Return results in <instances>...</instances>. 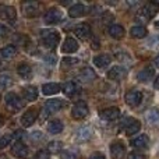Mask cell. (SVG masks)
<instances>
[{
  "instance_id": "cell-1",
  "label": "cell",
  "mask_w": 159,
  "mask_h": 159,
  "mask_svg": "<svg viewBox=\"0 0 159 159\" xmlns=\"http://www.w3.org/2000/svg\"><path fill=\"white\" fill-rule=\"evenodd\" d=\"M39 36H41L42 43H43L46 48H49V49L56 48V45H57L59 41H60L59 32L55 30H42L41 34H39Z\"/></svg>"
},
{
  "instance_id": "cell-2",
  "label": "cell",
  "mask_w": 159,
  "mask_h": 159,
  "mask_svg": "<svg viewBox=\"0 0 159 159\" xmlns=\"http://www.w3.org/2000/svg\"><path fill=\"white\" fill-rule=\"evenodd\" d=\"M4 101H6V107H7L11 113H16V112H18V110H21L22 107H24V102H22L21 98L14 92L6 93Z\"/></svg>"
},
{
  "instance_id": "cell-3",
  "label": "cell",
  "mask_w": 159,
  "mask_h": 159,
  "mask_svg": "<svg viewBox=\"0 0 159 159\" xmlns=\"http://www.w3.org/2000/svg\"><path fill=\"white\" fill-rule=\"evenodd\" d=\"M88 115H89V107H88V105L85 103L84 101L75 102L71 109V117L75 119V120H82V119H85Z\"/></svg>"
},
{
  "instance_id": "cell-4",
  "label": "cell",
  "mask_w": 159,
  "mask_h": 159,
  "mask_svg": "<svg viewBox=\"0 0 159 159\" xmlns=\"http://www.w3.org/2000/svg\"><path fill=\"white\" fill-rule=\"evenodd\" d=\"M66 106V102L61 101V99H50V101H48L46 103H45V107H43V116L42 117H46L48 115H50V113H56L59 112L60 109H63V107Z\"/></svg>"
},
{
  "instance_id": "cell-5",
  "label": "cell",
  "mask_w": 159,
  "mask_h": 159,
  "mask_svg": "<svg viewBox=\"0 0 159 159\" xmlns=\"http://www.w3.org/2000/svg\"><path fill=\"white\" fill-rule=\"evenodd\" d=\"M63 20V11L57 7H52L46 11L45 14V22L49 25H55V24H59V22Z\"/></svg>"
},
{
  "instance_id": "cell-6",
  "label": "cell",
  "mask_w": 159,
  "mask_h": 159,
  "mask_svg": "<svg viewBox=\"0 0 159 159\" xmlns=\"http://www.w3.org/2000/svg\"><path fill=\"white\" fill-rule=\"evenodd\" d=\"M124 101H126V103L131 107L138 106V105L143 102V92L138 89L129 91V92L126 93V96H124Z\"/></svg>"
},
{
  "instance_id": "cell-7",
  "label": "cell",
  "mask_w": 159,
  "mask_h": 159,
  "mask_svg": "<svg viewBox=\"0 0 159 159\" xmlns=\"http://www.w3.org/2000/svg\"><path fill=\"white\" fill-rule=\"evenodd\" d=\"M11 154L17 158L25 159L28 158V154H30V149H28L27 145H24V143L20 140H16V143L11 145Z\"/></svg>"
},
{
  "instance_id": "cell-8",
  "label": "cell",
  "mask_w": 159,
  "mask_h": 159,
  "mask_svg": "<svg viewBox=\"0 0 159 159\" xmlns=\"http://www.w3.org/2000/svg\"><path fill=\"white\" fill-rule=\"evenodd\" d=\"M158 11H159V6H158L155 2L147 3V4L144 6L143 8H141L140 17H141L143 20H151L152 17H155V14H157Z\"/></svg>"
},
{
  "instance_id": "cell-9",
  "label": "cell",
  "mask_w": 159,
  "mask_h": 159,
  "mask_svg": "<svg viewBox=\"0 0 159 159\" xmlns=\"http://www.w3.org/2000/svg\"><path fill=\"white\" fill-rule=\"evenodd\" d=\"M36 119H38V110L35 107H31L21 116V124L24 127H31L36 121Z\"/></svg>"
},
{
  "instance_id": "cell-10",
  "label": "cell",
  "mask_w": 159,
  "mask_h": 159,
  "mask_svg": "<svg viewBox=\"0 0 159 159\" xmlns=\"http://www.w3.org/2000/svg\"><path fill=\"white\" fill-rule=\"evenodd\" d=\"M21 10H22V14H24L25 17L31 18V17L38 16V13H39V4L36 2H25V3H22Z\"/></svg>"
},
{
  "instance_id": "cell-11",
  "label": "cell",
  "mask_w": 159,
  "mask_h": 159,
  "mask_svg": "<svg viewBox=\"0 0 159 159\" xmlns=\"http://www.w3.org/2000/svg\"><path fill=\"white\" fill-rule=\"evenodd\" d=\"M110 157L113 159H124L126 157V147L120 141H115L110 145Z\"/></svg>"
},
{
  "instance_id": "cell-12",
  "label": "cell",
  "mask_w": 159,
  "mask_h": 159,
  "mask_svg": "<svg viewBox=\"0 0 159 159\" xmlns=\"http://www.w3.org/2000/svg\"><path fill=\"white\" fill-rule=\"evenodd\" d=\"M17 17V11L13 6L0 4V18L6 21H14Z\"/></svg>"
},
{
  "instance_id": "cell-13",
  "label": "cell",
  "mask_w": 159,
  "mask_h": 159,
  "mask_svg": "<svg viewBox=\"0 0 159 159\" xmlns=\"http://www.w3.org/2000/svg\"><path fill=\"white\" fill-rule=\"evenodd\" d=\"M80 45H78V41L73 36H67L64 39L63 45H61V52L63 53H75L78 50Z\"/></svg>"
},
{
  "instance_id": "cell-14",
  "label": "cell",
  "mask_w": 159,
  "mask_h": 159,
  "mask_svg": "<svg viewBox=\"0 0 159 159\" xmlns=\"http://www.w3.org/2000/svg\"><path fill=\"white\" fill-rule=\"evenodd\" d=\"M92 134H93V131L89 126H82L75 133V140L78 143H87V141H89L92 138Z\"/></svg>"
},
{
  "instance_id": "cell-15",
  "label": "cell",
  "mask_w": 159,
  "mask_h": 159,
  "mask_svg": "<svg viewBox=\"0 0 159 159\" xmlns=\"http://www.w3.org/2000/svg\"><path fill=\"white\" fill-rule=\"evenodd\" d=\"M120 116V109L119 107H106V109H103L101 112V119L105 121H113L116 120V119Z\"/></svg>"
},
{
  "instance_id": "cell-16",
  "label": "cell",
  "mask_w": 159,
  "mask_h": 159,
  "mask_svg": "<svg viewBox=\"0 0 159 159\" xmlns=\"http://www.w3.org/2000/svg\"><path fill=\"white\" fill-rule=\"evenodd\" d=\"M88 13V7L85 4H81V3H77V4H73L71 7L69 8V14L73 18H80V17L85 16Z\"/></svg>"
},
{
  "instance_id": "cell-17",
  "label": "cell",
  "mask_w": 159,
  "mask_h": 159,
  "mask_svg": "<svg viewBox=\"0 0 159 159\" xmlns=\"http://www.w3.org/2000/svg\"><path fill=\"white\" fill-rule=\"evenodd\" d=\"M131 145L137 149H147L149 145V138L147 134H140L131 140Z\"/></svg>"
},
{
  "instance_id": "cell-18",
  "label": "cell",
  "mask_w": 159,
  "mask_h": 159,
  "mask_svg": "<svg viewBox=\"0 0 159 159\" xmlns=\"http://www.w3.org/2000/svg\"><path fill=\"white\" fill-rule=\"evenodd\" d=\"M140 129H141V123L138 120H135V119H131V117L127 119L126 129H124V131H126L127 135L137 134V133L140 131Z\"/></svg>"
},
{
  "instance_id": "cell-19",
  "label": "cell",
  "mask_w": 159,
  "mask_h": 159,
  "mask_svg": "<svg viewBox=\"0 0 159 159\" xmlns=\"http://www.w3.org/2000/svg\"><path fill=\"white\" fill-rule=\"evenodd\" d=\"M124 75H126V70L120 66H115L107 71V78L113 80V81H120L124 78Z\"/></svg>"
},
{
  "instance_id": "cell-20",
  "label": "cell",
  "mask_w": 159,
  "mask_h": 159,
  "mask_svg": "<svg viewBox=\"0 0 159 159\" xmlns=\"http://www.w3.org/2000/svg\"><path fill=\"white\" fill-rule=\"evenodd\" d=\"M61 89V87L56 82H48V84H43L42 85V93L46 96H50V95H56L59 93Z\"/></svg>"
},
{
  "instance_id": "cell-21",
  "label": "cell",
  "mask_w": 159,
  "mask_h": 159,
  "mask_svg": "<svg viewBox=\"0 0 159 159\" xmlns=\"http://www.w3.org/2000/svg\"><path fill=\"white\" fill-rule=\"evenodd\" d=\"M93 66L95 67H99V69H105V67H107L110 64V61H112V57H110L109 55H98L93 57Z\"/></svg>"
},
{
  "instance_id": "cell-22",
  "label": "cell",
  "mask_w": 159,
  "mask_h": 159,
  "mask_svg": "<svg viewBox=\"0 0 159 159\" xmlns=\"http://www.w3.org/2000/svg\"><path fill=\"white\" fill-rule=\"evenodd\" d=\"M78 78L81 80L82 82H91L92 80L96 78V74L91 67H84V69L78 73Z\"/></svg>"
},
{
  "instance_id": "cell-23",
  "label": "cell",
  "mask_w": 159,
  "mask_h": 159,
  "mask_svg": "<svg viewBox=\"0 0 159 159\" xmlns=\"http://www.w3.org/2000/svg\"><path fill=\"white\" fill-rule=\"evenodd\" d=\"M107 32H109V35L112 36L113 39H121L124 36V34H126V31H124V28L121 27L120 24H113L109 27Z\"/></svg>"
},
{
  "instance_id": "cell-24",
  "label": "cell",
  "mask_w": 159,
  "mask_h": 159,
  "mask_svg": "<svg viewBox=\"0 0 159 159\" xmlns=\"http://www.w3.org/2000/svg\"><path fill=\"white\" fill-rule=\"evenodd\" d=\"M154 75H155V70L151 69V67H145V69H143L137 74V80L140 82H148V81H151V78Z\"/></svg>"
},
{
  "instance_id": "cell-25",
  "label": "cell",
  "mask_w": 159,
  "mask_h": 159,
  "mask_svg": "<svg viewBox=\"0 0 159 159\" xmlns=\"http://www.w3.org/2000/svg\"><path fill=\"white\" fill-rule=\"evenodd\" d=\"M63 92L66 93L67 96H74L75 93H78L80 92V87H78V84L77 82H74V81H69V82H66V84L63 85Z\"/></svg>"
},
{
  "instance_id": "cell-26",
  "label": "cell",
  "mask_w": 159,
  "mask_h": 159,
  "mask_svg": "<svg viewBox=\"0 0 159 159\" xmlns=\"http://www.w3.org/2000/svg\"><path fill=\"white\" fill-rule=\"evenodd\" d=\"M74 32H75V35H77L80 39H84V41L89 38L91 34H92V32H91V27H89L88 24H81V25H78V27L75 28Z\"/></svg>"
},
{
  "instance_id": "cell-27",
  "label": "cell",
  "mask_w": 159,
  "mask_h": 159,
  "mask_svg": "<svg viewBox=\"0 0 159 159\" xmlns=\"http://www.w3.org/2000/svg\"><path fill=\"white\" fill-rule=\"evenodd\" d=\"M16 55H17V48L14 46V45H7V46L0 49V56H2L4 60H10V59H13Z\"/></svg>"
},
{
  "instance_id": "cell-28",
  "label": "cell",
  "mask_w": 159,
  "mask_h": 159,
  "mask_svg": "<svg viewBox=\"0 0 159 159\" xmlns=\"http://www.w3.org/2000/svg\"><path fill=\"white\" fill-rule=\"evenodd\" d=\"M22 95H24L25 101L28 102H32L38 98V89H36L34 85H30V87H25L22 89Z\"/></svg>"
},
{
  "instance_id": "cell-29",
  "label": "cell",
  "mask_w": 159,
  "mask_h": 159,
  "mask_svg": "<svg viewBox=\"0 0 159 159\" xmlns=\"http://www.w3.org/2000/svg\"><path fill=\"white\" fill-rule=\"evenodd\" d=\"M17 74H18L21 78L27 80V78L31 77V74H32V69H31V66L28 63H20L18 67H17Z\"/></svg>"
},
{
  "instance_id": "cell-30",
  "label": "cell",
  "mask_w": 159,
  "mask_h": 159,
  "mask_svg": "<svg viewBox=\"0 0 159 159\" xmlns=\"http://www.w3.org/2000/svg\"><path fill=\"white\" fill-rule=\"evenodd\" d=\"M130 35H131L133 38L141 39L148 35V31H147V28L143 27V25H135V27H133L131 30H130Z\"/></svg>"
},
{
  "instance_id": "cell-31",
  "label": "cell",
  "mask_w": 159,
  "mask_h": 159,
  "mask_svg": "<svg viewBox=\"0 0 159 159\" xmlns=\"http://www.w3.org/2000/svg\"><path fill=\"white\" fill-rule=\"evenodd\" d=\"M63 129H64V126L60 120H52L48 124V131L50 134H59V133L63 131Z\"/></svg>"
},
{
  "instance_id": "cell-32",
  "label": "cell",
  "mask_w": 159,
  "mask_h": 159,
  "mask_svg": "<svg viewBox=\"0 0 159 159\" xmlns=\"http://www.w3.org/2000/svg\"><path fill=\"white\" fill-rule=\"evenodd\" d=\"M61 148H63V144H61L60 141H50V143L48 144L46 151L49 152V154H60Z\"/></svg>"
},
{
  "instance_id": "cell-33",
  "label": "cell",
  "mask_w": 159,
  "mask_h": 159,
  "mask_svg": "<svg viewBox=\"0 0 159 159\" xmlns=\"http://www.w3.org/2000/svg\"><path fill=\"white\" fill-rule=\"evenodd\" d=\"M145 117H147V120H148L149 124H158L159 123V112L157 109L148 110L147 115H145Z\"/></svg>"
},
{
  "instance_id": "cell-34",
  "label": "cell",
  "mask_w": 159,
  "mask_h": 159,
  "mask_svg": "<svg viewBox=\"0 0 159 159\" xmlns=\"http://www.w3.org/2000/svg\"><path fill=\"white\" fill-rule=\"evenodd\" d=\"M77 63H78V59H75V57H64L61 60V67L63 69H69V67L75 66Z\"/></svg>"
},
{
  "instance_id": "cell-35",
  "label": "cell",
  "mask_w": 159,
  "mask_h": 159,
  "mask_svg": "<svg viewBox=\"0 0 159 159\" xmlns=\"http://www.w3.org/2000/svg\"><path fill=\"white\" fill-rule=\"evenodd\" d=\"M78 152L75 149H67V151L60 152V158L61 159H77Z\"/></svg>"
},
{
  "instance_id": "cell-36",
  "label": "cell",
  "mask_w": 159,
  "mask_h": 159,
  "mask_svg": "<svg viewBox=\"0 0 159 159\" xmlns=\"http://www.w3.org/2000/svg\"><path fill=\"white\" fill-rule=\"evenodd\" d=\"M13 84V80H11V75L10 74H0V85L2 87H10Z\"/></svg>"
},
{
  "instance_id": "cell-37",
  "label": "cell",
  "mask_w": 159,
  "mask_h": 159,
  "mask_svg": "<svg viewBox=\"0 0 159 159\" xmlns=\"http://www.w3.org/2000/svg\"><path fill=\"white\" fill-rule=\"evenodd\" d=\"M11 140H13V135H11V134L3 135V137L0 138V149H3V148H6L7 145H10Z\"/></svg>"
},
{
  "instance_id": "cell-38",
  "label": "cell",
  "mask_w": 159,
  "mask_h": 159,
  "mask_svg": "<svg viewBox=\"0 0 159 159\" xmlns=\"http://www.w3.org/2000/svg\"><path fill=\"white\" fill-rule=\"evenodd\" d=\"M35 159H50V154L46 151V149H41V151L36 152Z\"/></svg>"
},
{
  "instance_id": "cell-39",
  "label": "cell",
  "mask_w": 159,
  "mask_h": 159,
  "mask_svg": "<svg viewBox=\"0 0 159 159\" xmlns=\"http://www.w3.org/2000/svg\"><path fill=\"white\" fill-rule=\"evenodd\" d=\"M127 159H145V157H144L141 152H130L129 155H127Z\"/></svg>"
},
{
  "instance_id": "cell-40",
  "label": "cell",
  "mask_w": 159,
  "mask_h": 159,
  "mask_svg": "<svg viewBox=\"0 0 159 159\" xmlns=\"http://www.w3.org/2000/svg\"><path fill=\"white\" fill-rule=\"evenodd\" d=\"M31 138H34L35 141H39V140H42V138H43V135H42L41 131H34L32 134H31Z\"/></svg>"
},
{
  "instance_id": "cell-41",
  "label": "cell",
  "mask_w": 159,
  "mask_h": 159,
  "mask_svg": "<svg viewBox=\"0 0 159 159\" xmlns=\"http://www.w3.org/2000/svg\"><path fill=\"white\" fill-rule=\"evenodd\" d=\"M89 159H106V158H105V155L102 152H93L89 157Z\"/></svg>"
},
{
  "instance_id": "cell-42",
  "label": "cell",
  "mask_w": 159,
  "mask_h": 159,
  "mask_svg": "<svg viewBox=\"0 0 159 159\" xmlns=\"http://www.w3.org/2000/svg\"><path fill=\"white\" fill-rule=\"evenodd\" d=\"M7 32H8V30H7V28H6V25L0 24V36H4Z\"/></svg>"
},
{
  "instance_id": "cell-43",
  "label": "cell",
  "mask_w": 159,
  "mask_h": 159,
  "mask_svg": "<svg viewBox=\"0 0 159 159\" xmlns=\"http://www.w3.org/2000/svg\"><path fill=\"white\" fill-rule=\"evenodd\" d=\"M154 87H155V89H159V75L157 78H155V84H154Z\"/></svg>"
},
{
  "instance_id": "cell-44",
  "label": "cell",
  "mask_w": 159,
  "mask_h": 159,
  "mask_svg": "<svg viewBox=\"0 0 159 159\" xmlns=\"http://www.w3.org/2000/svg\"><path fill=\"white\" fill-rule=\"evenodd\" d=\"M155 66H157L158 69H159V53H158L157 57H155Z\"/></svg>"
},
{
  "instance_id": "cell-45",
  "label": "cell",
  "mask_w": 159,
  "mask_h": 159,
  "mask_svg": "<svg viewBox=\"0 0 159 159\" xmlns=\"http://www.w3.org/2000/svg\"><path fill=\"white\" fill-rule=\"evenodd\" d=\"M0 159H7V157L4 154H0Z\"/></svg>"
},
{
  "instance_id": "cell-46",
  "label": "cell",
  "mask_w": 159,
  "mask_h": 159,
  "mask_svg": "<svg viewBox=\"0 0 159 159\" xmlns=\"http://www.w3.org/2000/svg\"><path fill=\"white\" fill-rule=\"evenodd\" d=\"M3 124V119H2V116H0V126Z\"/></svg>"
},
{
  "instance_id": "cell-47",
  "label": "cell",
  "mask_w": 159,
  "mask_h": 159,
  "mask_svg": "<svg viewBox=\"0 0 159 159\" xmlns=\"http://www.w3.org/2000/svg\"><path fill=\"white\" fill-rule=\"evenodd\" d=\"M157 27H159V21H158V22H157Z\"/></svg>"
}]
</instances>
